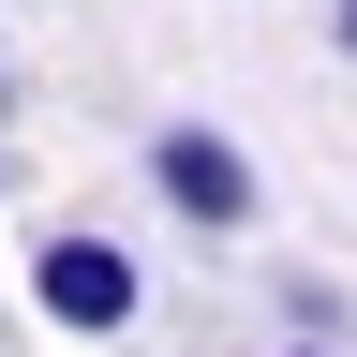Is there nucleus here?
I'll return each instance as SVG.
<instances>
[{
	"label": "nucleus",
	"instance_id": "obj_1",
	"mask_svg": "<svg viewBox=\"0 0 357 357\" xmlns=\"http://www.w3.org/2000/svg\"><path fill=\"white\" fill-rule=\"evenodd\" d=\"M30 298H45V328L119 342L134 312H149V268H134V238H105V223H60V238L30 253Z\"/></svg>",
	"mask_w": 357,
	"mask_h": 357
},
{
	"label": "nucleus",
	"instance_id": "obj_2",
	"mask_svg": "<svg viewBox=\"0 0 357 357\" xmlns=\"http://www.w3.org/2000/svg\"><path fill=\"white\" fill-rule=\"evenodd\" d=\"M149 178H164L178 223H208V238L253 223V164H238V134H208V119H164V134H149Z\"/></svg>",
	"mask_w": 357,
	"mask_h": 357
},
{
	"label": "nucleus",
	"instance_id": "obj_3",
	"mask_svg": "<svg viewBox=\"0 0 357 357\" xmlns=\"http://www.w3.org/2000/svg\"><path fill=\"white\" fill-rule=\"evenodd\" d=\"M283 328H298V342H342V283H328V268H298V283H283Z\"/></svg>",
	"mask_w": 357,
	"mask_h": 357
},
{
	"label": "nucleus",
	"instance_id": "obj_4",
	"mask_svg": "<svg viewBox=\"0 0 357 357\" xmlns=\"http://www.w3.org/2000/svg\"><path fill=\"white\" fill-rule=\"evenodd\" d=\"M328 45H342V60H357V0H328Z\"/></svg>",
	"mask_w": 357,
	"mask_h": 357
},
{
	"label": "nucleus",
	"instance_id": "obj_5",
	"mask_svg": "<svg viewBox=\"0 0 357 357\" xmlns=\"http://www.w3.org/2000/svg\"><path fill=\"white\" fill-rule=\"evenodd\" d=\"M283 357H342V342H283Z\"/></svg>",
	"mask_w": 357,
	"mask_h": 357
},
{
	"label": "nucleus",
	"instance_id": "obj_6",
	"mask_svg": "<svg viewBox=\"0 0 357 357\" xmlns=\"http://www.w3.org/2000/svg\"><path fill=\"white\" fill-rule=\"evenodd\" d=\"M0 194H15V164H0Z\"/></svg>",
	"mask_w": 357,
	"mask_h": 357
}]
</instances>
